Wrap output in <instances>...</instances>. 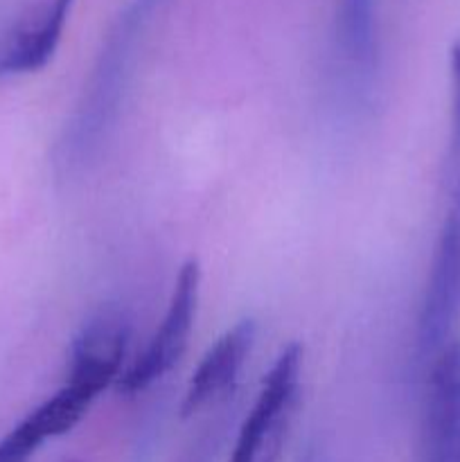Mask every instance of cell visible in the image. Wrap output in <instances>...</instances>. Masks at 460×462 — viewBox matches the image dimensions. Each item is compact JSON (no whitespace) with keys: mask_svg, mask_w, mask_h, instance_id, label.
I'll use <instances>...</instances> for the list:
<instances>
[{"mask_svg":"<svg viewBox=\"0 0 460 462\" xmlns=\"http://www.w3.org/2000/svg\"><path fill=\"white\" fill-rule=\"evenodd\" d=\"M161 3L162 0H131L113 25L90 77L84 102L70 126V140L63 143V147L70 149L79 158L97 144L99 135L115 113L135 41Z\"/></svg>","mask_w":460,"mask_h":462,"instance_id":"cell-1","label":"cell"},{"mask_svg":"<svg viewBox=\"0 0 460 462\" xmlns=\"http://www.w3.org/2000/svg\"><path fill=\"white\" fill-rule=\"evenodd\" d=\"M460 320V176L451 192L449 210L437 237L418 320L422 356H436Z\"/></svg>","mask_w":460,"mask_h":462,"instance_id":"cell-2","label":"cell"},{"mask_svg":"<svg viewBox=\"0 0 460 462\" xmlns=\"http://www.w3.org/2000/svg\"><path fill=\"white\" fill-rule=\"evenodd\" d=\"M198 289H201V266L189 257L176 275L170 307L165 311L161 328L147 343L143 355L120 374L115 388L122 395H135L165 377L188 350L189 334L197 320Z\"/></svg>","mask_w":460,"mask_h":462,"instance_id":"cell-3","label":"cell"},{"mask_svg":"<svg viewBox=\"0 0 460 462\" xmlns=\"http://www.w3.org/2000/svg\"><path fill=\"white\" fill-rule=\"evenodd\" d=\"M460 458V338L433 356L415 462Z\"/></svg>","mask_w":460,"mask_h":462,"instance_id":"cell-4","label":"cell"},{"mask_svg":"<svg viewBox=\"0 0 460 462\" xmlns=\"http://www.w3.org/2000/svg\"><path fill=\"white\" fill-rule=\"evenodd\" d=\"M131 338V323L120 310H102L77 334L68 365V386L95 400L117 383Z\"/></svg>","mask_w":460,"mask_h":462,"instance_id":"cell-5","label":"cell"},{"mask_svg":"<svg viewBox=\"0 0 460 462\" xmlns=\"http://www.w3.org/2000/svg\"><path fill=\"white\" fill-rule=\"evenodd\" d=\"M75 0H36L0 43V77L27 75L52 61Z\"/></svg>","mask_w":460,"mask_h":462,"instance_id":"cell-6","label":"cell"},{"mask_svg":"<svg viewBox=\"0 0 460 462\" xmlns=\"http://www.w3.org/2000/svg\"><path fill=\"white\" fill-rule=\"evenodd\" d=\"M300 370L302 346L289 343L280 352L269 373L264 374L255 404L239 427L228 462H257V456H260L280 411L291 400L300 397Z\"/></svg>","mask_w":460,"mask_h":462,"instance_id":"cell-7","label":"cell"},{"mask_svg":"<svg viewBox=\"0 0 460 462\" xmlns=\"http://www.w3.org/2000/svg\"><path fill=\"white\" fill-rule=\"evenodd\" d=\"M255 319H242L216 338L215 346L203 355L197 370L189 377L188 391H185L183 404H180L183 418H192L210 402L233 393L235 382L255 347Z\"/></svg>","mask_w":460,"mask_h":462,"instance_id":"cell-8","label":"cell"},{"mask_svg":"<svg viewBox=\"0 0 460 462\" xmlns=\"http://www.w3.org/2000/svg\"><path fill=\"white\" fill-rule=\"evenodd\" d=\"M93 402V397L66 383L0 440V462H30L43 442L72 431Z\"/></svg>","mask_w":460,"mask_h":462,"instance_id":"cell-9","label":"cell"},{"mask_svg":"<svg viewBox=\"0 0 460 462\" xmlns=\"http://www.w3.org/2000/svg\"><path fill=\"white\" fill-rule=\"evenodd\" d=\"M377 0H341L336 43L343 61L359 77H370L377 59Z\"/></svg>","mask_w":460,"mask_h":462,"instance_id":"cell-10","label":"cell"},{"mask_svg":"<svg viewBox=\"0 0 460 462\" xmlns=\"http://www.w3.org/2000/svg\"><path fill=\"white\" fill-rule=\"evenodd\" d=\"M233 409L235 406L230 404V400H225L224 409H221L215 418L207 420L206 427H203L201 431H198V436L185 447V451L176 462H215L221 447H224L225 436H228L230 413H233Z\"/></svg>","mask_w":460,"mask_h":462,"instance_id":"cell-11","label":"cell"},{"mask_svg":"<svg viewBox=\"0 0 460 462\" xmlns=\"http://www.w3.org/2000/svg\"><path fill=\"white\" fill-rule=\"evenodd\" d=\"M451 61V143H449V161L460 162V34L451 43L449 52Z\"/></svg>","mask_w":460,"mask_h":462,"instance_id":"cell-12","label":"cell"},{"mask_svg":"<svg viewBox=\"0 0 460 462\" xmlns=\"http://www.w3.org/2000/svg\"><path fill=\"white\" fill-rule=\"evenodd\" d=\"M293 462H334V458L323 442L309 440L305 447H300Z\"/></svg>","mask_w":460,"mask_h":462,"instance_id":"cell-13","label":"cell"},{"mask_svg":"<svg viewBox=\"0 0 460 462\" xmlns=\"http://www.w3.org/2000/svg\"><path fill=\"white\" fill-rule=\"evenodd\" d=\"M61 462H84V460H79V458H66V460H61Z\"/></svg>","mask_w":460,"mask_h":462,"instance_id":"cell-14","label":"cell"},{"mask_svg":"<svg viewBox=\"0 0 460 462\" xmlns=\"http://www.w3.org/2000/svg\"><path fill=\"white\" fill-rule=\"evenodd\" d=\"M458 462H460V458H458Z\"/></svg>","mask_w":460,"mask_h":462,"instance_id":"cell-15","label":"cell"}]
</instances>
